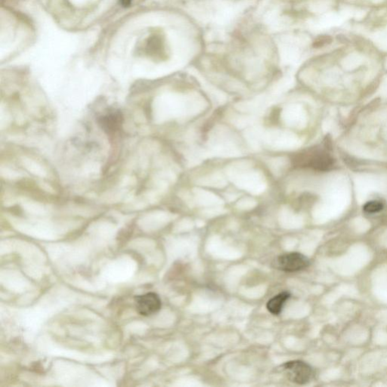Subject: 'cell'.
Segmentation results:
<instances>
[{
    "label": "cell",
    "instance_id": "1",
    "mask_svg": "<svg viewBox=\"0 0 387 387\" xmlns=\"http://www.w3.org/2000/svg\"><path fill=\"white\" fill-rule=\"evenodd\" d=\"M280 368L282 373L290 382L299 385L308 384L314 377L313 368L302 361H290L281 365Z\"/></svg>",
    "mask_w": 387,
    "mask_h": 387
},
{
    "label": "cell",
    "instance_id": "2",
    "mask_svg": "<svg viewBox=\"0 0 387 387\" xmlns=\"http://www.w3.org/2000/svg\"><path fill=\"white\" fill-rule=\"evenodd\" d=\"M310 264L309 259L302 253L297 252L284 253L275 260L274 267L285 272H295L303 270Z\"/></svg>",
    "mask_w": 387,
    "mask_h": 387
},
{
    "label": "cell",
    "instance_id": "3",
    "mask_svg": "<svg viewBox=\"0 0 387 387\" xmlns=\"http://www.w3.org/2000/svg\"><path fill=\"white\" fill-rule=\"evenodd\" d=\"M136 306L138 313L141 316H149L155 314L161 308V300L155 293H148L136 297Z\"/></svg>",
    "mask_w": 387,
    "mask_h": 387
},
{
    "label": "cell",
    "instance_id": "4",
    "mask_svg": "<svg viewBox=\"0 0 387 387\" xmlns=\"http://www.w3.org/2000/svg\"><path fill=\"white\" fill-rule=\"evenodd\" d=\"M123 121L122 113L119 110H113L108 114L102 116L99 119V123L104 130L107 133H114L119 129Z\"/></svg>",
    "mask_w": 387,
    "mask_h": 387
},
{
    "label": "cell",
    "instance_id": "5",
    "mask_svg": "<svg viewBox=\"0 0 387 387\" xmlns=\"http://www.w3.org/2000/svg\"><path fill=\"white\" fill-rule=\"evenodd\" d=\"M290 294L287 291L280 293L278 295L272 297L267 302L266 308L269 313L274 316H279L281 314L286 302L290 299Z\"/></svg>",
    "mask_w": 387,
    "mask_h": 387
},
{
    "label": "cell",
    "instance_id": "6",
    "mask_svg": "<svg viewBox=\"0 0 387 387\" xmlns=\"http://www.w3.org/2000/svg\"><path fill=\"white\" fill-rule=\"evenodd\" d=\"M383 208H384V205L382 203L377 201V200H372V201H369L365 204L363 210L365 212L371 214L380 212L382 211Z\"/></svg>",
    "mask_w": 387,
    "mask_h": 387
},
{
    "label": "cell",
    "instance_id": "7",
    "mask_svg": "<svg viewBox=\"0 0 387 387\" xmlns=\"http://www.w3.org/2000/svg\"><path fill=\"white\" fill-rule=\"evenodd\" d=\"M133 2V0H121V4L122 6L129 7Z\"/></svg>",
    "mask_w": 387,
    "mask_h": 387
}]
</instances>
